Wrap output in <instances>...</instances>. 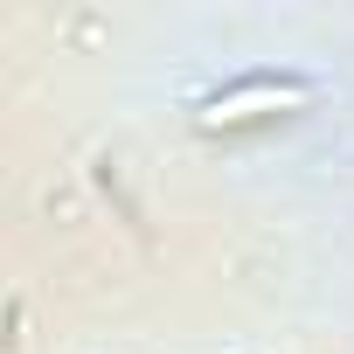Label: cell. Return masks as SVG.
<instances>
[{
	"label": "cell",
	"mask_w": 354,
	"mask_h": 354,
	"mask_svg": "<svg viewBox=\"0 0 354 354\" xmlns=\"http://www.w3.org/2000/svg\"><path fill=\"white\" fill-rule=\"evenodd\" d=\"M313 91L299 77H250V84H230L202 104V125L209 132H230V125H250V118H271V111H299Z\"/></svg>",
	"instance_id": "cell-1"
}]
</instances>
